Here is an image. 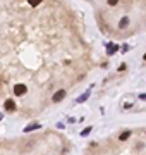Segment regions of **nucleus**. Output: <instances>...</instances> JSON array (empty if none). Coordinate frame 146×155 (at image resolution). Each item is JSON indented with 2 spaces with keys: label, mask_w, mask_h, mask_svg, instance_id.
<instances>
[{
  "label": "nucleus",
  "mask_w": 146,
  "mask_h": 155,
  "mask_svg": "<svg viewBox=\"0 0 146 155\" xmlns=\"http://www.w3.org/2000/svg\"><path fill=\"white\" fill-rule=\"evenodd\" d=\"M26 91H28L26 85H16L14 86V95H16V97H21V95H24Z\"/></svg>",
  "instance_id": "f257e3e1"
},
{
  "label": "nucleus",
  "mask_w": 146,
  "mask_h": 155,
  "mask_svg": "<svg viewBox=\"0 0 146 155\" xmlns=\"http://www.w3.org/2000/svg\"><path fill=\"white\" fill-rule=\"evenodd\" d=\"M64 97H65V90H58L57 93L53 95V102H55V103L62 102V100H64Z\"/></svg>",
  "instance_id": "f03ea898"
},
{
  "label": "nucleus",
  "mask_w": 146,
  "mask_h": 155,
  "mask_svg": "<svg viewBox=\"0 0 146 155\" xmlns=\"http://www.w3.org/2000/svg\"><path fill=\"white\" fill-rule=\"evenodd\" d=\"M117 50H119V45H112V43H107V53H108V55H113Z\"/></svg>",
  "instance_id": "7ed1b4c3"
},
{
  "label": "nucleus",
  "mask_w": 146,
  "mask_h": 155,
  "mask_svg": "<svg viewBox=\"0 0 146 155\" xmlns=\"http://www.w3.org/2000/svg\"><path fill=\"white\" fill-rule=\"evenodd\" d=\"M4 107H5V110H16V103H14V100H5V103H4Z\"/></svg>",
  "instance_id": "20e7f679"
},
{
  "label": "nucleus",
  "mask_w": 146,
  "mask_h": 155,
  "mask_svg": "<svg viewBox=\"0 0 146 155\" xmlns=\"http://www.w3.org/2000/svg\"><path fill=\"white\" fill-rule=\"evenodd\" d=\"M40 128H41V126H40L38 123H33V124H29V126L24 128V133H29V131H34V129H40Z\"/></svg>",
  "instance_id": "39448f33"
},
{
  "label": "nucleus",
  "mask_w": 146,
  "mask_h": 155,
  "mask_svg": "<svg viewBox=\"0 0 146 155\" xmlns=\"http://www.w3.org/2000/svg\"><path fill=\"white\" fill-rule=\"evenodd\" d=\"M131 135H132V131L127 129V131H124V133L119 136V140H120V141H125V140H129V138H131Z\"/></svg>",
  "instance_id": "423d86ee"
},
{
  "label": "nucleus",
  "mask_w": 146,
  "mask_h": 155,
  "mask_svg": "<svg viewBox=\"0 0 146 155\" xmlns=\"http://www.w3.org/2000/svg\"><path fill=\"white\" fill-rule=\"evenodd\" d=\"M127 24H129V17L125 16V17H122V19H120V23H119V26H120V28H125Z\"/></svg>",
  "instance_id": "0eeeda50"
},
{
  "label": "nucleus",
  "mask_w": 146,
  "mask_h": 155,
  "mask_svg": "<svg viewBox=\"0 0 146 155\" xmlns=\"http://www.w3.org/2000/svg\"><path fill=\"white\" fill-rule=\"evenodd\" d=\"M88 97H89V90H88V91H86V93H84V95H81V97L77 98V102H79V103L86 102V100H88Z\"/></svg>",
  "instance_id": "6e6552de"
},
{
  "label": "nucleus",
  "mask_w": 146,
  "mask_h": 155,
  "mask_svg": "<svg viewBox=\"0 0 146 155\" xmlns=\"http://www.w3.org/2000/svg\"><path fill=\"white\" fill-rule=\"evenodd\" d=\"M89 133H91V126H88L86 129H83V133H81V136H88Z\"/></svg>",
  "instance_id": "1a4fd4ad"
},
{
  "label": "nucleus",
  "mask_w": 146,
  "mask_h": 155,
  "mask_svg": "<svg viewBox=\"0 0 146 155\" xmlns=\"http://www.w3.org/2000/svg\"><path fill=\"white\" fill-rule=\"evenodd\" d=\"M38 4H40V2H36V0H29V5H31V7H36Z\"/></svg>",
  "instance_id": "9d476101"
},
{
  "label": "nucleus",
  "mask_w": 146,
  "mask_h": 155,
  "mask_svg": "<svg viewBox=\"0 0 146 155\" xmlns=\"http://www.w3.org/2000/svg\"><path fill=\"white\" fill-rule=\"evenodd\" d=\"M108 5H112V7H113V5H117V0H108Z\"/></svg>",
  "instance_id": "9b49d317"
},
{
  "label": "nucleus",
  "mask_w": 146,
  "mask_h": 155,
  "mask_svg": "<svg viewBox=\"0 0 146 155\" xmlns=\"http://www.w3.org/2000/svg\"><path fill=\"white\" fill-rule=\"evenodd\" d=\"M139 98H141V100H146V93H141V95H139Z\"/></svg>",
  "instance_id": "f8f14e48"
},
{
  "label": "nucleus",
  "mask_w": 146,
  "mask_h": 155,
  "mask_svg": "<svg viewBox=\"0 0 146 155\" xmlns=\"http://www.w3.org/2000/svg\"><path fill=\"white\" fill-rule=\"evenodd\" d=\"M143 59H144V60H146V53H144V55H143Z\"/></svg>",
  "instance_id": "ddd939ff"
}]
</instances>
